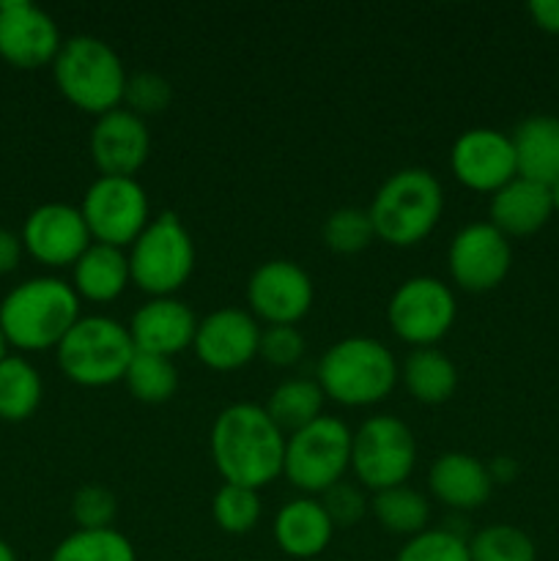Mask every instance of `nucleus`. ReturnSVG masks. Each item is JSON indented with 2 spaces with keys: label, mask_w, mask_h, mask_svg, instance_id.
Listing matches in <instances>:
<instances>
[{
  "label": "nucleus",
  "mask_w": 559,
  "mask_h": 561,
  "mask_svg": "<svg viewBox=\"0 0 559 561\" xmlns=\"http://www.w3.org/2000/svg\"><path fill=\"white\" fill-rule=\"evenodd\" d=\"M212 460L228 485L261 491L283 474L285 436L266 409L258 403H233L214 416Z\"/></svg>",
  "instance_id": "obj_1"
},
{
  "label": "nucleus",
  "mask_w": 559,
  "mask_h": 561,
  "mask_svg": "<svg viewBox=\"0 0 559 561\" xmlns=\"http://www.w3.org/2000/svg\"><path fill=\"white\" fill-rule=\"evenodd\" d=\"M80 318V296L60 277L25 279L0 301V332L20 351L58 348Z\"/></svg>",
  "instance_id": "obj_2"
},
{
  "label": "nucleus",
  "mask_w": 559,
  "mask_h": 561,
  "mask_svg": "<svg viewBox=\"0 0 559 561\" xmlns=\"http://www.w3.org/2000/svg\"><path fill=\"white\" fill-rule=\"evenodd\" d=\"M327 400L349 409L376 405L392 394L400 367L392 351L376 337H343L323 351L316 370Z\"/></svg>",
  "instance_id": "obj_3"
},
{
  "label": "nucleus",
  "mask_w": 559,
  "mask_h": 561,
  "mask_svg": "<svg viewBox=\"0 0 559 561\" xmlns=\"http://www.w3.org/2000/svg\"><path fill=\"white\" fill-rule=\"evenodd\" d=\"M442 211L444 190L425 168H403L384 179L367 208L376 239L392 247L420 244L433 233Z\"/></svg>",
  "instance_id": "obj_4"
},
{
  "label": "nucleus",
  "mask_w": 559,
  "mask_h": 561,
  "mask_svg": "<svg viewBox=\"0 0 559 561\" xmlns=\"http://www.w3.org/2000/svg\"><path fill=\"white\" fill-rule=\"evenodd\" d=\"M53 77L60 96L88 115H104L124 107L126 66L104 38L71 36L53 60Z\"/></svg>",
  "instance_id": "obj_5"
},
{
  "label": "nucleus",
  "mask_w": 559,
  "mask_h": 561,
  "mask_svg": "<svg viewBox=\"0 0 559 561\" xmlns=\"http://www.w3.org/2000/svg\"><path fill=\"white\" fill-rule=\"evenodd\" d=\"M58 367L71 383L85 389L124 381L135 356L129 327L110 316H82L55 348Z\"/></svg>",
  "instance_id": "obj_6"
},
{
  "label": "nucleus",
  "mask_w": 559,
  "mask_h": 561,
  "mask_svg": "<svg viewBox=\"0 0 559 561\" xmlns=\"http://www.w3.org/2000/svg\"><path fill=\"white\" fill-rule=\"evenodd\" d=\"M126 257L135 288L151 299L175 296L195 272V241L175 214L164 211L148 222Z\"/></svg>",
  "instance_id": "obj_7"
},
{
  "label": "nucleus",
  "mask_w": 559,
  "mask_h": 561,
  "mask_svg": "<svg viewBox=\"0 0 559 561\" xmlns=\"http://www.w3.org/2000/svg\"><path fill=\"white\" fill-rule=\"evenodd\" d=\"M354 433L338 416H318L285 438L283 477L296 491L316 496L345 480Z\"/></svg>",
  "instance_id": "obj_8"
},
{
  "label": "nucleus",
  "mask_w": 559,
  "mask_h": 561,
  "mask_svg": "<svg viewBox=\"0 0 559 561\" xmlns=\"http://www.w3.org/2000/svg\"><path fill=\"white\" fill-rule=\"evenodd\" d=\"M417 463V438L403 420L389 414L370 416L354 431L351 471L367 491L406 485Z\"/></svg>",
  "instance_id": "obj_9"
},
{
  "label": "nucleus",
  "mask_w": 559,
  "mask_h": 561,
  "mask_svg": "<svg viewBox=\"0 0 559 561\" xmlns=\"http://www.w3.org/2000/svg\"><path fill=\"white\" fill-rule=\"evenodd\" d=\"M91 239L126 250L151 222V201L137 179L99 175L85 190L80 203Z\"/></svg>",
  "instance_id": "obj_10"
},
{
  "label": "nucleus",
  "mask_w": 559,
  "mask_h": 561,
  "mask_svg": "<svg viewBox=\"0 0 559 561\" xmlns=\"http://www.w3.org/2000/svg\"><path fill=\"white\" fill-rule=\"evenodd\" d=\"M458 305L447 283L436 277H409L395 288L387 307V321L403 343L414 348H436L453 329Z\"/></svg>",
  "instance_id": "obj_11"
},
{
  "label": "nucleus",
  "mask_w": 559,
  "mask_h": 561,
  "mask_svg": "<svg viewBox=\"0 0 559 561\" xmlns=\"http://www.w3.org/2000/svg\"><path fill=\"white\" fill-rule=\"evenodd\" d=\"M316 301L312 279L299 263L274 257L261 263L247 279V307L266 327H296Z\"/></svg>",
  "instance_id": "obj_12"
},
{
  "label": "nucleus",
  "mask_w": 559,
  "mask_h": 561,
  "mask_svg": "<svg viewBox=\"0 0 559 561\" xmlns=\"http://www.w3.org/2000/svg\"><path fill=\"white\" fill-rule=\"evenodd\" d=\"M510 263H513V250L507 236L499 233L491 222L464 225L449 241V277L469 294H488L499 288L510 274Z\"/></svg>",
  "instance_id": "obj_13"
},
{
  "label": "nucleus",
  "mask_w": 559,
  "mask_h": 561,
  "mask_svg": "<svg viewBox=\"0 0 559 561\" xmlns=\"http://www.w3.org/2000/svg\"><path fill=\"white\" fill-rule=\"evenodd\" d=\"M20 239L27 255L47 268H71L93 244L80 206L69 203H44L33 208L22 225Z\"/></svg>",
  "instance_id": "obj_14"
},
{
  "label": "nucleus",
  "mask_w": 559,
  "mask_h": 561,
  "mask_svg": "<svg viewBox=\"0 0 559 561\" xmlns=\"http://www.w3.org/2000/svg\"><path fill=\"white\" fill-rule=\"evenodd\" d=\"M64 38L58 22L27 0L0 3V58L22 71L53 66Z\"/></svg>",
  "instance_id": "obj_15"
},
{
  "label": "nucleus",
  "mask_w": 559,
  "mask_h": 561,
  "mask_svg": "<svg viewBox=\"0 0 559 561\" xmlns=\"http://www.w3.org/2000/svg\"><path fill=\"white\" fill-rule=\"evenodd\" d=\"M449 168L466 190L488 192V195L499 192L518 175L513 140L502 131L488 129V126L466 129L453 142Z\"/></svg>",
  "instance_id": "obj_16"
},
{
  "label": "nucleus",
  "mask_w": 559,
  "mask_h": 561,
  "mask_svg": "<svg viewBox=\"0 0 559 561\" xmlns=\"http://www.w3.org/2000/svg\"><path fill=\"white\" fill-rule=\"evenodd\" d=\"M258 345H261V327L250 310L223 307L197 321L192 351L208 370L233 373L255 359Z\"/></svg>",
  "instance_id": "obj_17"
},
{
  "label": "nucleus",
  "mask_w": 559,
  "mask_h": 561,
  "mask_svg": "<svg viewBox=\"0 0 559 561\" xmlns=\"http://www.w3.org/2000/svg\"><path fill=\"white\" fill-rule=\"evenodd\" d=\"M151 153V131L140 115L126 107L99 115L91 129V157L99 175L135 179Z\"/></svg>",
  "instance_id": "obj_18"
},
{
  "label": "nucleus",
  "mask_w": 559,
  "mask_h": 561,
  "mask_svg": "<svg viewBox=\"0 0 559 561\" xmlns=\"http://www.w3.org/2000/svg\"><path fill=\"white\" fill-rule=\"evenodd\" d=\"M197 332V318L186 301L175 296H159L148 299L135 310L129 321V337L135 351L140 354L173 356L192 348Z\"/></svg>",
  "instance_id": "obj_19"
},
{
  "label": "nucleus",
  "mask_w": 559,
  "mask_h": 561,
  "mask_svg": "<svg viewBox=\"0 0 559 561\" xmlns=\"http://www.w3.org/2000/svg\"><path fill=\"white\" fill-rule=\"evenodd\" d=\"M274 542L290 559H316L329 548L334 524L318 499L299 496L277 510L272 524Z\"/></svg>",
  "instance_id": "obj_20"
},
{
  "label": "nucleus",
  "mask_w": 559,
  "mask_h": 561,
  "mask_svg": "<svg viewBox=\"0 0 559 561\" xmlns=\"http://www.w3.org/2000/svg\"><path fill=\"white\" fill-rule=\"evenodd\" d=\"M427 488L449 510L469 513L482 507L493 491L488 466L469 453H444L427 471Z\"/></svg>",
  "instance_id": "obj_21"
},
{
  "label": "nucleus",
  "mask_w": 559,
  "mask_h": 561,
  "mask_svg": "<svg viewBox=\"0 0 559 561\" xmlns=\"http://www.w3.org/2000/svg\"><path fill=\"white\" fill-rule=\"evenodd\" d=\"M551 190L537 181L515 175L510 184L493 192L488 203V222L510 236H532L551 219Z\"/></svg>",
  "instance_id": "obj_22"
},
{
  "label": "nucleus",
  "mask_w": 559,
  "mask_h": 561,
  "mask_svg": "<svg viewBox=\"0 0 559 561\" xmlns=\"http://www.w3.org/2000/svg\"><path fill=\"white\" fill-rule=\"evenodd\" d=\"M132 285L129 257L124 250L110 244H96L93 241L80 261L71 266V288L80 296V301H93V305H110L118 299Z\"/></svg>",
  "instance_id": "obj_23"
},
{
  "label": "nucleus",
  "mask_w": 559,
  "mask_h": 561,
  "mask_svg": "<svg viewBox=\"0 0 559 561\" xmlns=\"http://www.w3.org/2000/svg\"><path fill=\"white\" fill-rule=\"evenodd\" d=\"M515 168L521 179L551 186L559 181V118L554 115H532L521 121L513 131Z\"/></svg>",
  "instance_id": "obj_24"
},
{
  "label": "nucleus",
  "mask_w": 559,
  "mask_h": 561,
  "mask_svg": "<svg viewBox=\"0 0 559 561\" xmlns=\"http://www.w3.org/2000/svg\"><path fill=\"white\" fill-rule=\"evenodd\" d=\"M400 381L420 403L442 405L458 389V367L442 351L414 348L400 367Z\"/></svg>",
  "instance_id": "obj_25"
},
{
  "label": "nucleus",
  "mask_w": 559,
  "mask_h": 561,
  "mask_svg": "<svg viewBox=\"0 0 559 561\" xmlns=\"http://www.w3.org/2000/svg\"><path fill=\"white\" fill-rule=\"evenodd\" d=\"M44 383L25 356L5 354L0 359V420L25 422L42 405Z\"/></svg>",
  "instance_id": "obj_26"
},
{
  "label": "nucleus",
  "mask_w": 559,
  "mask_h": 561,
  "mask_svg": "<svg viewBox=\"0 0 559 561\" xmlns=\"http://www.w3.org/2000/svg\"><path fill=\"white\" fill-rule=\"evenodd\" d=\"M323 389L318 387L316 378H288L274 392L269 394V403L263 405L280 431L296 433L323 416Z\"/></svg>",
  "instance_id": "obj_27"
},
{
  "label": "nucleus",
  "mask_w": 559,
  "mask_h": 561,
  "mask_svg": "<svg viewBox=\"0 0 559 561\" xmlns=\"http://www.w3.org/2000/svg\"><path fill=\"white\" fill-rule=\"evenodd\" d=\"M370 513L384 531L400 537H414L427 529L431 520V504L420 491L409 485L387 488V491L373 493Z\"/></svg>",
  "instance_id": "obj_28"
},
{
  "label": "nucleus",
  "mask_w": 559,
  "mask_h": 561,
  "mask_svg": "<svg viewBox=\"0 0 559 561\" xmlns=\"http://www.w3.org/2000/svg\"><path fill=\"white\" fill-rule=\"evenodd\" d=\"M49 561H137L135 546L118 529H77L53 548Z\"/></svg>",
  "instance_id": "obj_29"
},
{
  "label": "nucleus",
  "mask_w": 559,
  "mask_h": 561,
  "mask_svg": "<svg viewBox=\"0 0 559 561\" xmlns=\"http://www.w3.org/2000/svg\"><path fill=\"white\" fill-rule=\"evenodd\" d=\"M124 383L135 400L146 405H159L168 403L175 389H179V370H175L173 359H168V356L135 351Z\"/></svg>",
  "instance_id": "obj_30"
},
{
  "label": "nucleus",
  "mask_w": 559,
  "mask_h": 561,
  "mask_svg": "<svg viewBox=\"0 0 559 561\" xmlns=\"http://www.w3.org/2000/svg\"><path fill=\"white\" fill-rule=\"evenodd\" d=\"M471 561H537L535 542L510 524H493L469 540Z\"/></svg>",
  "instance_id": "obj_31"
},
{
  "label": "nucleus",
  "mask_w": 559,
  "mask_h": 561,
  "mask_svg": "<svg viewBox=\"0 0 559 561\" xmlns=\"http://www.w3.org/2000/svg\"><path fill=\"white\" fill-rule=\"evenodd\" d=\"M321 239L323 244L332 252H338V255H356V252L367 250V247L373 244L376 230H373L370 214H367L365 208L345 206L323 219Z\"/></svg>",
  "instance_id": "obj_32"
},
{
  "label": "nucleus",
  "mask_w": 559,
  "mask_h": 561,
  "mask_svg": "<svg viewBox=\"0 0 559 561\" xmlns=\"http://www.w3.org/2000/svg\"><path fill=\"white\" fill-rule=\"evenodd\" d=\"M212 515L217 526L228 535H247L261 520V496L258 491L244 485H228L225 482L212 499Z\"/></svg>",
  "instance_id": "obj_33"
},
{
  "label": "nucleus",
  "mask_w": 559,
  "mask_h": 561,
  "mask_svg": "<svg viewBox=\"0 0 559 561\" xmlns=\"http://www.w3.org/2000/svg\"><path fill=\"white\" fill-rule=\"evenodd\" d=\"M395 561H471L469 540L453 529H425L406 540Z\"/></svg>",
  "instance_id": "obj_34"
},
{
  "label": "nucleus",
  "mask_w": 559,
  "mask_h": 561,
  "mask_svg": "<svg viewBox=\"0 0 559 561\" xmlns=\"http://www.w3.org/2000/svg\"><path fill=\"white\" fill-rule=\"evenodd\" d=\"M170 102H173V85L157 71H137L126 80L124 107L140 115L142 121L168 110Z\"/></svg>",
  "instance_id": "obj_35"
},
{
  "label": "nucleus",
  "mask_w": 559,
  "mask_h": 561,
  "mask_svg": "<svg viewBox=\"0 0 559 561\" xmlns=\"http://www.w3.org/2000/svg\"><path fill=\"white\" fill-rule=\"evenodd\" d=\"M118 513V502L102 485H82L71 496V518L77 529H110Z\"/></svg>",
  "instance_id": "obj_36"
},
{
  "label": "nucleus",
  "mask_w": 559,
  "mask_h": 561,
  "mask_svg": "<svg viewBox=\"0 0 559 561\" xmlns=\"http://www.w3.org/2000/svg\"><path fill=\"white\" fill-rule=\"evenodd\" d=\"M318 502L323 504V510H327V515H329V520L334 524V529H338V526L351 529V526L360 524V520L367 515V510H370V502L365 499L362 488L354 485V482H345V480H340L338 485H332L329 491H323Z\"/></svg>",
  "instance_id": "obj_37"
},
{
  "label": "nucleus",
  "mask_w": 559,
  "mask_h": 561,
  "mask_svg": "<svg viewBox=\"0 0 559 561\" xmlns=\"http://www.w3.org/2000/svg\"><path fill=\"white\" fill-rule=\"evenodd\" d=\"M307 343L296 327H263L258 356L272 367H294L305 354Z\"/></svg>",
  "instance_id": "obj_38"
},
{
  "label": "nucleus",
  "mask_w": 559,
  "mask_h": 561,
  "mask_svg": "<svg viewBox=\"0 0 559 561\" xmlns=\"http://www.w3.org/2000/svg\"><path fill=\"white\" fill-rule=\"evenodd\" d=\"M22 252H25V247H22L20 236L0 228V274L14 272L22 261Z\"/></svg>",
  "instance_id": "obj_39"
},
{
  "label": "nucleus",
  "mask_w": 559,
  "mask_h": 561,
  "mask_svg": "<svg viewBox=\"0 0 559 561\" xmlns=\"http://www.w3.org/2000/svg\"><path fill=\"white\" fill-rule=\"evenodd\" d=\"M529 14L537 27L548 33H559V0H532Z\"/></svg>",
  "instance_id": "obj_40"
},
{
  "label": "nucleus",
  "mask_w": 559,
  "mask_h": 561,
  "mask_svg": "<svg viewBox=\"0 0 559 561\" xmlns=\"http://www.w3.org/2000/svg\"><path fill=\"white\" fill-rule=\"evenodd\" d=\"M488 474H491L493 485H507V482L515 480V474H518V463H515L513 458H493V463L488 466Z\"/></svg>",
  "instance_id": "obj_41"
},
{
  "label": "nucleus",
  "mask_w": 559,
  "mask_h": 561,
  "mask_svg": "<svg viewBox=\"0 0 559 561\" xmlns=\"http://www.w3.org/2000/svg\"><path fill=\"white\" fill-rule=\"evenodd\" d=\"M0 561H16L14 548H11L5 540H0Z\"/></svg>",
  "instance_id": "obj_42"
},
{
  "label": "nucleus",
  "mask_w": 559,
  "mask_h": 561,
  "mask_svg": "<svg viewBox=\"0 0 559 561\" xmlns=\"http://www.w3.org/2000/svg\"><path fill=\"white\" fill-rule=\"evenodd\" d=\"M548 190H551V206H554V211L559 214V181H554V184L548 186Z\"/></svg>",
  "instance_id": "obj_43"
},
{
  "label": "nucleus",
  "mask_w": 559,
  "mask_h": 561,
  "mask_svg": "<svg viewBox=\"0 0 559 561\" xmlns=\"http://www.w3.org/2000/svg\"><path fill=\"white\" fill-rule=\"evenodd\" d=\"M5 348H9V343H5L3 332H0V359H3V356H5Z\"/></svg>",
  "instance_id": "obj_44"
}]
</instances>
